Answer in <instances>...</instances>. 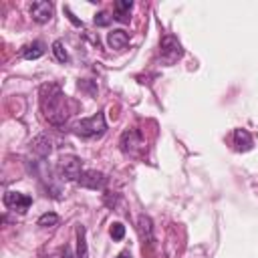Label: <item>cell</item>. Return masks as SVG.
I'll return each mask as SVG.
<instances>
[{
	"label": "cell",
	"instance_id": "cell-7",
	"mask_svg": "<svg viewBox=\"0 0 258 258\" xmlns=\"http://www.w3.org/2000/svg\"><path fill=\"white\" fill-rule=\"evenodd\" d=\"M4 204H6V208H10L18 214H24L32 206V198L26 196V194H20V191H6L4 194Z\"/></svg>",
	"mask_w": 258,
	"mask_h": 258
},
{
	"label": "cell",
	"instance_id": "cell-18",
	"mask_svg": "<svg viewBox=\"0 0 258 258\" xmlns=\"http://www.w3.org/2000/svg\"><path fill=\"white\" fill-rule=\"evenodd\" d=\"M109 232H111V238L119 242V240H123V236H125V226H123L121 222H115V224H111V230H109Z\"/></svg>",
	"mask_w": 258,
	"mask_h": 258
},
{
	"label": "cell",
	"instance_id": "cell-12",
	"mask_svg": "<svg viewBox=\"0 0 258 258\" xmlns=\"http://www.w3.org/2000/svg\"><path fill=\"white\" fill-rule=\"evenodd\" d=\"M234 145L238 151H248V149H252L254 139L246 129H236L234 131Z\"/></svg>",
	"mask_w": 258,
	"mask_h": 258
},
{
	"label": "cell",
	"instance_id": "cell-2",
	"mask_svg": "<svg viewBox=\"0 0 258 258\" xmlns=\"http://www.w3.org/2000/svg\"><path fill=\"white\" fill-rule=\"evenodd\" d=\"M107 129V121H105V115L103 113H97L93 117H85L81 121H77L73 125V133L83 137V139H91V137H99L103 135Z\"/></svg>",
	"mask_w": 258,
	"mask_h": 258
},
{
	"label": "cell",
	"instance_id": "cell-10",
	"mask_svg": "<svg viewBox=\"0 0 258 258\" xmlns=\"http://www.w3.org/2000/svg\"><path fill=\"white\" fill-rule=\"evenodd\" d=\"M107 42H109L111 48H115V50H123V48L129 44V34H127L125 30H121V28H115V30L109 32Z\"/></svg>",
	"mask_w": 258,
	"mask_h": 258
},
{
	"label": "cell",
	"instance_id": "cell-19",
	"mask_svg": "<svg viewBox=\"0 0 258 258\" xmlns=\"http://www.w3.org/2000/svg\"><path fill=\"white\" fill-rule=\"evenodd\" d=\"M111 18H113V16H109L107 12H99V14L95 16V24H97V26H107V24L111 22Z\"/></svg>",
	"mask_w": 258,
	"mask_h": 258
},
{
	"label": "cell",
	"instance_id": "cell-1",
	"mask_svg": "<svg viewBox=\"0 0 258 258\" xmlns=\"http://www.w3.org/2000/svg\"><path fill=\"white\" fill-rule=\"evenodd\" d=\"M40 109L44 113V119L50 125H56V127H62L71 117L69 99L60 91V87L54 85V83H48V85L40 87Z\"/></svg>",
	"mask_w": 258,
	"mask_h": 258
},
{
	"label": "cell",
	"instance_id": "cell-14",
	"mask_svg": "<svg viewBox=\"0 0 258 258\" xmlns=\"http://www.w3.org/2000/svg\"><path fill=\"white\" fill-rule=\"evenodd\" d=\"M42 54H44V44H42L40 40H32V42H28V44L22 48V56L28 58V60H34V58H38V56H42Z\"/></svg>",
	"mask_w": 258,
	"mask_h": 258
},
{
	"label": "cell",
	"instance_id": "cell-5",
	"mask_svg": "<svg viewBox=\"0 0 258 258\" xmlns=\"http://www.w3.org/2000/svg\"><path fill=\"white\" fill-rule=\"evenodd\" d=\"M58 171L67 181H79L83 169H81V159L77 155H62L58 159Z\"/></svg>",
	"mask_w": 258,
	"mask_h": 258
},
{
	"label": "cell",
	"instance_id": "cell-6",
	"mask_svg": "<svg viewBox=\"0 0 258 258\" xmlns=\"http://www.w3.org/2000/svg\"><path fill=\"white\" fill-rule=\"evenodd\" d=\"M79 185L81 187H87V189H105L107 175L103 171H97V169H87V171L81 173Z\"/></svg>",
	"mask_w": 258,
	"mask_h": 258
},
{
	"label": "cell",
	"instance_id": "cell-3",
	"mask_svg": "<svg viewBox=\"0 0 258 258\" xmlns=\"http://www.w3.org/2000/svg\"><path fill=\"white\" fill-rule=\"evenodd\" d=\"M183 54V48H181V42L173 36V34H165L159 42V56H161V62L163 64H173L177 58H181Z\"/></svg>",
	"mask_w": 258,
	"mask_h": 258
},
{
	"label": "cell",
	"instance_id": "cell-20",
	"mask_svg": "<svg viewBox=\"0 0 258 258\" xmlns=\"http://www.w3.org/2000/svg\"><path fill=\"white\" fill-rule=\"evenodd\" d=\"M64 12H67V16H69V20H71V22H73L75 26H83V22H81V20H79V18H77V16H75L73 12H71V8H69V6H64Z\"/></svg>",
	"mask_w": 258,
	"mask_h": 258
},
{
	"label": "cell",
	"instance_id": "cell-11",
	"mask_svg": "<svg viewBox=\"0 0 258 258\" xmlns=\"http://www.w3.org/2000/svg\"><path fill=\"white\" fill-rule=\"evenodd\" d=\"M30 147H32V151H34V153H36L40 159L48 157V155H50V151H52L50 139H48V137H44V135L34 137V139H32V143H30Z\"/></svg>",
	"mask_w": 258,
	"mask_h": 258
},
{
	"label": "cell",
	"instance_id": "cell-8",
	"mask_svg": "<svg viewBox=\"0 0 258 258\" xmlns=\"http://www.w3.org/2000/svg\"><path fill=\"white\" fill-rule=\"evenodd\" d=\"M52 12H54V8H52V4L46 2V0H36V2H32V6H30V16H32V20L38 22V24H46V22L52 18Z\"/></svg>",
	"mask_w": 258,
	"mask_h": 258
},
{
	"label": "cell",
	"instance_id": "cell-4",
	"mask_svg": "<svg viewBox=\"0 0 258 258\" xmlns=\"http://www.w3.org/2000/svg\"><path fill=\"white\" fill-rule=\"evenodd\" d=\"M119 147L125 155H137L143 149V137L137 129H125L119 139Z\"/></svg>",
	"mask_w": 258,
	"mask_h": 258
},
{
	"label": "cell",
	"instance_id": "cell-21",
	"mask_svg": "<svg viewBox=\"0 0 258 258\" xmlns=\"http://www.w3.org/2000/svg\"><path fill=\"white\" fill-rule=\"evenodd\" d=\"M117 258H131V254H129V250H123V252H121Z\"/></svg>",
	"mask_w": 258,
	"mask_h": 258
},
{
	"label": "cell",
	"instance_id": "cell-17",
	"mask_svg": "<svg viewBox=\"0 0 258 258\" xmlns=\"http://www.w3.org/2000/svg\"><path fill=\"white\" fill-rule=\"evenodd\" d=\"M52 52H54L56 60H60V62H67L69 60V52H67L64 44H62V40H54L52 42Z\"/></svg>",
	"mask_w": 258,
	"mask_h": 258
},
{
	"label": "cell",
	"instance_id": "cell-13",
	"mask_svg": "<svg viewBox=\"0 0 258 258\" xmlns=\"http://www.w3.org/2000/svg\"><path fill=\"white\" fill-rule=\"evenodd\" d=\"M75 258H89V248H87V232L85 226H77V254Z\"/></svg>",
	"mask_w": 258,
	"mask_h": 258
},
{
	"label": "cell",
	"instance_id": "cell-9",
	"mask_svg": "<svg viewBox=\"0 0 258 258\" xmlns=\"http://www.w3.org/2000/svg\"><path fill=\"white\" fill-rule=\"evenodd\" d=\"M137 232H139V238L143 242V250L145 248L149 250L151 244H153V222H151L149 216H145V214L139 216V220H137Z\"/></svg>",
	"mask_w": 258,
	"mask_h": 258
},
{
	"label": "cell",
	"instance_id": "cell-15",
	"mask_svg": "<svg viewBox=\"0 0 258 258\" xmlns=\"http://www.w3.org/2000/svg\"><path fill=\"white\" fill-rule=\"evenodd\" d=\"M131 8H133V2L131 0H119V2H115V16L113 18H117L121 22H127Z\"/></svg>",
	"mask_w": 258,
	"mask_h": 258
},
{
	"label": "cell",
	"instance_id": "cell-16",
	"mask_svg": "<svg viewBox=\"0 0 258 258\" xmlns=\"http://www.w3.org/2000/svg\"><path fill=\"white\" fill-rule=\"evenodd\" d=\"M36 224H38L40 228H52V226L58 224V216H56L54 212H46V214H42V216L38 218Z\"/></svg>",
	"mask_w": 258,
	"mask_h": 258
}]
</instances>
